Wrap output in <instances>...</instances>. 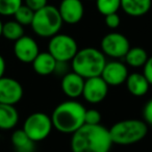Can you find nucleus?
Masks as SVG:
<instances>
[{
    "label": "nucleus",
    "instance_id": "obj_28",
    "mask_svg": "<svg viewBox=\"0 0 152 152\" xmlns=\"http://www.w3.org/2000/svg\"><path fill=\"white\" fill-rule=\"evenodd\" d=\"M143 118L146 124L152 126V99H150L144 106Z\"/></svg>",
    "mask_w": 152,
    "mask_h": 152
},
{
    "label": "nucleus",
    "instance_id": "obj_22",
    "mask_svg": "<svg viewBox=\"0 0 152 152\" xmlns=\"http://www.w3.org/2000/svg\"><path fill=\"white\" fill-rule=\"evenodd\" d=\"M96 9L103 16L115 14L121 9V0H96Z\"/></svg>",
    "mask_w": 152,
    "mask_h": 152
},
{
    "label": "nucleus",
    "instance_id": "obj_4",
    "mask_svg": "<svg viewBox=\"0 0 152 152\" xmlns=\"http://www.w3.org/2000/svg\"><path fill=\"white\" fill-rule=\"evenodd\" d=\"M148 133V125L139 119H126L115 123L110 129L113 144L129 146L141 142Z\"/></svg>",
    "mask_w": 152,
    "mask_h": 152
},
{
    "label": "nucleus",
    "instance_id": "obj_26",
    "mask_svg": "<svg viewBox=\"0 0 152 152\" xmlns=\"http://www.w3.org/2000/svg\"><path fill=\"white\" fill-rule=\"evenodd\" d=\"M104 23L110 29H116L120 26L121 19L120 16L117 13L115 14H110L107 16H104Z\"/></svg>",
    "mask_w": 152,
    "mask_h": 152
},
{
    "label": "nucleus",
    "instance_id": "obj_9",
    "mask_svg": "<svg viewBox=\"0 0 152 152\" xmlns=\"http://www.w3.org/2000/svg\"><path fill=\"white\" fill-rule=\"evenodd\" d=\"M24 90L22 85L12 77L0 78V103L16 105L23 98Z\"/></svg>",
    "mask_w": 152,
    "mask_h": 152
},
{
    "label": "nucleus",
    "instance_id": "obj_16",
    "mask_svg": "<svg viewBox=\"0 0 152 152\" xmlns=\"http://www.w3.org/2000/svg\"><path fill=\"white\" fill-rule=\"evenodd\" d=\"M32 68L37 74L41 76H48L53 74L56 66L55 58L47 51V52H40L38 56L32 61Z\"/></svg>",
    "mask_w": 152,
    "mask_h": 152
},
{
    "label": "nucleus",
    "instance_id": "obj_27",
    "mask_svg": "<svg viewBox=\"0 0 152 152\" xmlns=\"http://www.w3.org/2000/svg\"><path fill=\"white\" fill-rule=\"evenodd\" d=\"M25 1V5L28 7L30 10L36 13L37 11L43 9L46 5H48V0H24Z\"/></svg>",
    "mask_w": 152,
    "mask_h": 152
},
{
    "label": "nucleus",
    "instance_id": "obj_11",
    "mask_svg": "<svg viewBox=\"0 0 152 152\" xmlns=\"http://www.w3.org/2000/svg\"><path fill=\"white\" fill-rule=\"evenodd\" d=\"M40 53L38 43L34 39L23 36L14 44V54L19 61L24 64H31Z\"/></svg>",
    "mask_w": 152,
    "mask_h": 152
},
{
    "label": "nucleus",
    "instance_id": "obj_17",
    "mask_svg": "<svg viewBox=\"0 0 152 152\" xmlns=\"http://www.w3.org/2000/svg\"><path fill=\"white\" fill-rule=\"evenodd\" d=\"M152 0H121V9L130 17H141L150 11Z\"/></svg>",
    "mask_w": 152,
    "mask_h": 152
},
{
    "label": "nucleus",
    "instance_id": "obj_23",
    "mask_svg": "<svg viewBox=\"0 0 152 152\" xmlns=\"http://www.w3.org/2000/svg\"><path fill=\"white\" fill-rule=\"evenodd\" d=\"M34 12L30 10L25 4H22L21 7L18 9V11L14 14V20L17 21L22 26H27L31 25L32 20H34Z\"/></svg>",
    "mask_w": 152,
    "mask_h": 152
},
{
    "label": "nucleus",
    "instance_id": "obj_18",
    "mask_svg": "<svg viewBox=\"0 0 152 152\" xmlns=\"http://www.w3.org/2000/svg\"><path fill=\"white\" fill-rule=\"evenodd\" d=\"M19 122V113L15 105L0 103V129L11 130Z\"/></svg>",
    "mask_w": 152,
    "mask_h": 152
},
{
    "label": "nucleus",
    "instance_id": "obj_6",
    "mask_svg": "<svg viewBox=\"0 0 152 152\" xmlns=\"http://www.w3.org/2000/svg\"><path fill=\"white\" fill-rule=\"evenodd\" d=\"M53 128L51 117L45 113L37 112L29 115L24 121L23 130L36 143L44 141L49 137Z\"/></svg>",
    "mask_w": 152,
    "mask_h": 152
},
{
    "label": "nucleus",
    "instance_id": "obj_21",
    "mask_svg": "<svg viewBox=\"0 0 152 152\" xmlns=\"http://www.w3.org/2000/svg\"><path fill=\"white\" fill-rule=\"evenodd\" d=\"M24 36V26L19 24L17 21H7L3 23L2 28V37H4L7 40L16 42L20 38Z\"/></svg>",
    "mask_w": 152,
    "mask_h": 152
},
{
    "label": "nucleus",
    "instance_id": "obj_10",
    "mask_svg": "<svg viewBox=\"0 0 152 152\" xmlns=\"http://www.w3.org/2000/svg\"><path fill=\"white\" fill-rule=\"evenodd\" d=\"M108 86L101 76L92 77L85 80L83 97L91 104H98L106 98L108 93Z\"/></svg>",
    "mask_w": 152,
    "mask_h": 152
},
{
    "label": "nucleus",
    "instance_id": "obj_14",
    "mask_svg": "<svg viewBox=\"0 0 152 152\" xmlns=\"http://www.w3.org/2000/svg\"><path fill=\"white\" fill-rule=\"evenodd\" d=\"M85 78L75 72L71 71L61 77V91L70 99L83 96V87H85Z\"/></svg>",
    "mask_w": 152,
    "mask_h": 152
},
{
    "label": "nucleus",
    "instance_id": "obj_33",
    "mask_svg": "<svg viewBox=\"0 0 152 152\" xmlns=\"http://www.w3.org/2000/svg\"><path fill=\"white\" fill-rule=\"evenodd\" d=\"M90 1H93V0H90ZM95 1H96V0H95Z\"/></svg>",
    "mask_w": 152,
    "mask_h": 152
},
{
    "label": "nucleus",
    "instance_id": "obj_29",
    "mask_svg": "<svg viewBox=\"0 0 152 152\" xmlns=\"http://www.w3.org/2000/svg\"><path fill=\"white\" fill-rule=\"evenodd\" d=\"M143 75L146 77L148 83L152 86V56L148 57L147 61L143 67Z\"/></svg>",
    "mask_w": 152,
    "mask_h": 152
},
{
    "label": "nucleus",
    "instance_id": "obj_1",
    "mask_svg": "<svg viewBox=\"0 0 152 152\" xmlns=\"http://www.w3.org/2000/svg\"><path fill=\"white\" fill-rule=\"evenodd\" d=\"M114 145L110 129L98 125L85 124L72 134V152H110Z\"/></svg>",
    "mask_w": 152,
    "mask_h": 152
},
{
    "label": "nucleus",
    "instance_id": "obj_30",
    "mask_svg": "<svg viewBox=\"0 0 152 152\" xmlns=\"http://www.w3.org/2000/svg\"><path fill=\"white\" fill-rule=\"evenodd\" d=\"M68 61H56V66L53 74L59 76H65L67 73H69V66H68Z\"/></svg>",
    "mask_w": 152,
    "mask_h": 152
},
{
    "label": "nucleus",
    "instance_id": "obj_5",
    "mask_svg": "<svg viewBox=\"0 0 152 152\" xmlns=\"http://www.w3.org/2000/svg\"><path fill=\"white\" fill-rule=\"evenodd\" d=\"M63 23L58 9L53 5H46L34 13L30 26L37 36L50 39L59 34Z\"/></svg>",
    "mask_w": 152,
    "mask_h": 152
},
{
    "label": "nucleus",
    "instance_id": "obj_25",
    "mask_svg": "<svg viewBox=\"0 0 152 152\" xmlns=\"http://www.w3.org/2000/svg\"><path fill=\"white\" fill-rule=\"evenodd\" d=\"M101 122V114L97 110H87L85 115V124L98 125Z\"/></svg>",
    "mask_w": 152,
    "mask_h": 152
},
{
    "label": "nucleus",
    "instance_id": "obj_12",
    "mask_svg": "<svg viewBox=\"0 0 152 152\" xmlns=\"http://www.w3.org/2000/svg\"><path fill=\"white\" fill-rule=\"evenodd\" d=\"M128 75L126 65L119 61H106L101 73V77L108 87H118L125 83Z\"/></svg>",
    "mask_w": 152,
    "mask_h": 152
},
{
    "label": "nucleus",
    "instance_id": "obj_32",
    "mask_svg": "<svg viewBox=\"0 0 152 152\" xmlns=\"http://www.w3.org/2000/svg\"><path fill=\"white\" fill-rule=\"evenodd\" d=\"M2 28H3V22L0 19V37L2 36Z\"/></svg>",
    "mask_w": 152,
    "mask_h": 152
},
{
    "label": "nucleus",
    "instance_id": "obj_31",
    "mask_svg": "<svg viewBox=\"0 0 152 152\" xmlns=\"http://www.w3.org/2000/svg\"><path fill=\"white\" fill-rule=\"evenodd\" d=\"M5 68H7V63H5V59L2 55L0 54V78L4 76L5 73Z\"/></svg>",
    "mask_w": 152,
    "mask_h": 152
},
{
    "label": "nucleus",
    "instance_id": "obj_2",
    "mask_svg": "<svg viewBox=\"0 0 152 152\" xmlns=\"http://www.w3.org/2000/svg\"><path fill=\"white\" fill-rule=\"evenodd\" d=\"M87 108L73 99L59 103L51 115L53 128L66 134H73L85 125V115Z\"/></svg>",
    "mask_w": 152,
    "mask_h": 152
},
{
    "label": "nucleus",
    "instance_id": "obj_24",
    "mask_svg": "<svg viewBox=\"0 0 152 152\" xmlns=\"http://www.w3.org/2000/svg\"><path fill=\"white\" fill-rule=\"evenodd\" d=\"M22 4L23 0H0V15L4 17L14 16Z\"/></svg>",
    "mask_w": 152,
    "mask_h": 152
},
{
    "label": "nucleus",
    "instance_id": "obj_8",
    "mask_svg": "<svg viewBox=\"0 0 152 152\" xmlns=\"http://www.w3.org/2000/svg\"><path fill=\"white\" fill-rule=\"evenodd\" d=\"M100 48L105 56L112 58H124L130 49V43L124 34L120 32H110L102 38Z\"/></svg>",
    "mask_w": 152,
    "mask_h": 152
},
{
    "label": "nucleus",
    "instance_id": "obj_20",
    "mask_svg": "<svg viewBox=\"0 0 152 152\" xmlns=\"http://www.w3.org/2000/svg\"><path fill=\"white\" fill-rule=\"evenodd\" d=\"M148 54L146 50L142 47H133L128 50L126 55L124 56L125 63L132 68H141L144 67L148 59Z\"/></svg>",
    "mask_w": 152,
    "mask_h": 152
},
{
    "label": "nucleus",
    "instance_id": "obj_15",
    "mask_svg": "<svg viewBox=\"0 0 152 152\" xmlns=\"http://www.w3.org/2000/svg\"><path fill=\"white\" fill-rule=\"evenodd\" d=\"M126 87L128 92L134 97H142L146 95L149 91L150 83L142 73H131L128 75L126 81Z\"/></svg>",
    "mask_w": 152,
    "mask_h": 152
},
{
    "label": "nucleus",
    "instance_id": "obj_7",
    "mask_svg": "<svg viewBox=\"0 0 152 152\" xmlns=\"http://www.w3.org/2000/svg\"><path fill=\"white\" fill-rule=\"evenodd\" d=\"M78 45L75 39L65 34H57L50 38L48 52L56 61H71L78 51Z\"/></svg>",
    "mask_w": 152,
    "mask_h": 152
},
{
    "label": "nucleus",
    "instance_id": "obj_3",
    "mask_svg": "<svg viewBox=\"0 0 152 152\" xmlns=\"http://www.w3.org/2000/svg\"><path fill=\"white\" fill-rule=\"evenodd\" d=\"M106 64L105 55L101 50L93 47H86L77 51L71 61V70L83 78L101 76Z\"/></svg>",
    "mask_w": 152,
    "mask_h": 152
},
{
    "label": "nucleus",
    "instance_id": "obj_13",
    "mask_svg": "<svg viewBox=\"0 0 152 152\" xmlns=\"http://www.w3.org/2000/svg\"><path fill=\"white\" fill-rule=\"evenodd\" d=\"M57 9L63 22L70 25L80 22L85 15V7L81 0H61Z\"/></svg>",
    "mask_w": 152,
    "mask_h": 152
},
{
    "label": "nucleus",
    "instance_id": "obj_19",
    "mask_svg": "<svg viewBox=\"0 0 152 152\" xmlns=\"http://www.w3.org/2000/svg\"><path fill=\"white\" fill-rule=\"evenodd\" d=\"M12 144L16 152H34L36 142L32 141L23 129H17L12 134Z\"/></svg>",
    "mask_w": 152,
    "mask_h": 152
}]
</instances>
